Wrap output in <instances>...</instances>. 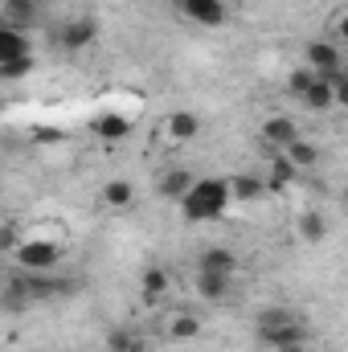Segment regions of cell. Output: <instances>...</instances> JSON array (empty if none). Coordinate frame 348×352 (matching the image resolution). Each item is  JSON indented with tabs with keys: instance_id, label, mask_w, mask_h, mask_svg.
<instances>
[{
	"instance_id": "cell-9",
	"label": "cell",
	"mask_w": 348,
	"mask_h": 352,
	"mask_svg": "<svg viewBox=\"0 0 348 352\" xmlns=\"http://www.w3.org/2000/svg\"><path fill=\"white\" fill-rule=\"evenodd\" d=\"M25 307H33L29 278H25V274H12V278L0 287V311H8V316H21Z\"/></svg>"
},
{
	"instance_id": "cell-25",
	"label": "cell",
	"mask_w": 348,
	"mask_h": 352,
	"mask_svg": "<svg viewBox=\"0 0 348 352\" xmlns=\"http://www.w3.org/2000/svg\"><path fill=\"white\" fill-rule=\"evenodd\" d=\"M33 70V58H12V62H4L0 66V82H12V78H25Z\"/></svg>"
},
{
	"instance_id": "cell-3",
	"label": "cell",
	"mask_w": 348,
	"mask_h": 352,
	"mask_svg": "<svg viewBox=\"0 0 348 352\" xmlns=\"http://www.w3.org/2000/svg\"><path fill=\"white\" fill-rule=\"evenodd\" d=\"M94 37H98V21L94 16H70V21H62L58 25V45L66 50V54H78V50H87L94 45Z\"/></svg>"
},
{
	"instance_id": "cell-23",
	"label": "cell",
	"mask_w": 348,
	"mask_h": 352,
	"mask_svg": "<svg viewBox=\"0 0 348 352\" xmlns=\"http://www.w3.org/2000/svg\"><path fill=\"white\" fill-rule=\"evenodd\" d=\"M144 336L140 332H131V328H115L111 336H107V352H144Z\"/></svg>"
},
{
	"instance_id": "cell-21",
	"label": "cell",
	"mask_w": 348,
	"mask_h": 352,
	"mask_svg": "<svg viewBox=\"0 0 348 352\" xmlns=\"http://www.w3.org/2000/svg\"><path fill=\"white\" fill-rule=\"evenodd\" d=\"M37 21V0H4V25L21 29Z\"/></svg>"
},
{
	"instance_id": "cell-15",
	"label": "cell",
	"mask_w": 348,
	"mask_h": 352,
	"mask_svg": "<svg viewBox=\"0 0 348 352\" xmlns=\"http://www.w3.org/2000/svg\"><path fill=\"white\" fill-rule=\"evenodd\" d=\"M295 234H299V242H307V246H320V242L328 238V217H324L320 209H307V213L299 217Z\"/></svg>"
},
{
	"instance_id": "cell-28",
	"label": "cell",
	"mask_w": 348,
	"mask_h": 352,
	"mask_svg": "<svg viewBox=\"0 0 348 352\" xmlns=\"http://www.w3.org/2000/svg\"><path fill=\"white\" fill-rule=\"evenodd\" d=\"M279 352H307V344H291V349H279Z\"/></svg>"
},
{
	"instance_id": "cell-5",
	"label": "cell",
	"mask_w": 348,
	"mask_h": 352,
	"mask_svg": "<svg viewBox=\"0 0 348 352\" xmlns=\"http://www.w3.org/2000/svg\"><path fill=\"white\" fill-rule=\"evenodd\" d=\"M160 336H164L168 344H188V340H197V336H201V316H193L188 307H176L173 316L164 320Z\"/></svg>"
},
{
	"instance_id": "cell-4",
	"label": "cell",
	"mask_w": 348,
	"mask_h": 352,
	"mask_svg": "<svg viewBox=\"0 0 348 352\" xmlns=\"http://www.w3.org/2000/svg\"><path fill=\"white\" fill-rule=\"evenodd\" d=\"M176 8H180L184 21H193L201 29H217L226 21V12H230L226 0H176Z\"/></svg>"
},
{
	"instance_id": "cell-19",
	"label": "cell",
	"mask_w": 348,
	"mask_h": 352,
	"mask_svg": "<svg viewBox=\"0 0 348 352\" xmlns=\"http://www.w3.org/2000/svg\"><path fill=\"white\" fill-rule=\"evenodd\" d=\"M226 184H230V201H259L262 192H266V180L262 176H226Z\"/></svg>"
},
{
	"instance_id": "cell-18",
	"label": "cell",
	"mask_w": 348,
	"mask_h": 352,
	"mask_svg": "<svg viewBox=\"0 0 348 352\" xmlns=\"http://www.w3.org/2000/svg\"><path fill=\"white\" fill-rule=\"evenodd\" d=\"M12 58H29V37L12 25H0V66Z\"/></svg>"
},
{
	"instance_id": "cell-17",
	"label": "cell",
	"mask_w": 348,
	"mask_h": 352,
	"mask_svg": "<svg viewBox=\"0 0 348 352\" xmlns=\"http://www.w3.org/2000/svg\"><path fill=\"white\" fill-rule=\"evenodd\" d=\"M168 287H173V278H168V270H164V266H148V270H144V278H140V291H144V299H148V303H160V299L168 295Z\"/></svg>"
},
{
	"instance_id": "cell-27",
	"label": "cell",
	"mask_w": 348,
	"mask_h": 352,
	"mask_svg": "<svg viewBox=\"0 0 348 352\" xmlns=\"http://www.w3.org/2000/svg\"><path fill=\"white\" fill-rule=\"evenodd\" d=\"M12 246H17V234H12V230H0V254L12 250Z\"/></svg>"
},
{
	"instance_id": "cell-6",
	"label": "cell",
	"mask_w": 348,
	"mask_h": 352,
	"mask_svg": "<svg viewBox=\"0 0 348 352\" xmlns=\"http://www.w3.org/2000/svg\"><path fill=\"white\" fill-rule=\"evenodd\" d=\"M303 62H307V70L328 74V70H340V66H345V50L332 45L328 37H320V41H312V45L303 50Z\"/></svg>"
},
{
	"instance_id": "cell-20",
	"label": "cell",
	"mask_w": 348,
	"mask_h": 352,
	"mask_svg": "<svg viewBox=\"0 0 348 352\" xmlns=\"http://www.w3.org/2000/svg\"><path fill=\"white\" fill-rule=\"evenodd\" d=\"M299 98H303V102H307L312 111H332V107H340V102H336V90L328 87L324 78H316L312 87H307L303 94H299Z\"/></svg>"
},
{
	"instance_id": "cell-8",
	"label": "cell",
	"mask_w": 348,
	"mask_h": 352,
	"mask_svg": "<svg viewBox=\"0 0 348 352\" xmlns=\"http://www.w3.org/2000/svg\"><path fill=\"white\" fill-rule=\"evenodd\" d=\"M259 340L270 352H279V349H291V344H307V328H303V324H299V316H295V320H287V324H279V328L259 332Z\"/></svg>"
},
{
	"instance_id": "cell-2",
	"label": "cell",
	"mask_w": 348,
	"mask_h": 352,
	"mask_svg": "<svg viewBox=\"0 0 348 352\" xmlns=\"http://www.w3.org/2000/svg\"><path fill=\"white\" fill-rule=\"evenodd\" d=\"M12 254L25 274H45V270H58V263H62V246L50 238H21L12 246Z\"/></svg>"
},
{
	"instance_id": "cell-7",
	"label": "cell",
	"mask_w": 348,
	"mask_h": 352,
	"mask_svg": "<svg viewBox=\"0 0 348 352\" xmlns=\"http://www.w3.org/2000/svg\"><path fill=\"white\" fill-rule=\"evenodd\" d=\"M98 205H102L107 213H127V209L135 205V184H131L127 176L107 180V184H102V192H98Z\"/></svg>"
},
{
	"instance_id": "cell-26",
	"label": "cell",
	"mask_w": 348,
	"mask_h": 352,
	"mask_svg": "<svg viewBox=\"0 0 348 352\" xmlns=\"http://www.w3.org/2000/svg\"><path fill=\"white\" fill-rule=\"evenodd\" d=\"M316 78H320L316 70H307V66H299V70H291V78H287V90H291V94H303V90L312 87Z\"/></svg>"
},
{
	"instance_id": "cell-14",
	"label": "cell",
	"mask_w": 348,
	"mask_h": 352,
	"mask_svg": "<svg viewBox=\"0 0 348 352\" xmlns=\"http://www.w3.org/2000/svg\"><path fill=\"white\" fill-rule=\"evenodd\" d=\"M230 283H234V278H226V274H205V270H197L193 291H197L205 303H221V299L230 295Z\"/></svg>"
},
{
	"instance_id": "cell-1",
	"label": "cell",
	"mask_w": 348,
	"mask_h": 352,
	"mask_svg": "<svg viewBox=\"0 0 348 352\" xmlns=\"http://www.w3.org/2000/svg\"><path fill=\"white\" fill-rule=\"evenodd\" d=\"M176 205L188 221H217L230 209V184L226 176H193V184L180 192Z\"/></svg>"
},
{
	"instance_id": "cell-22",
	"label": "cell",
	"mask_w": 348,
	"mask_h": 352,
	"mask_svg": "<svg viewBox=\"0 0 348 352\" xmlns=\"http://www.w3.org/2000/svg\"><path fill=\"white\" fill-rule=\"evenodd\" d=\"M193 184V173L188 168H168V173L160 176V197H168V201H180V192Z\"/></svg>"
},
{
	"instance_id": "cell-12",
	"label": "cell",
	"mask_w": 348,
	"mask_h": 352,
	"mask_svg": "<svg viewBox=\"0 0 348 352\" xmlns=\"http://www.w3.org/2000/svg\"><path fill=\"white\" fill-rule=\"evenodd\" d=\"M197 270L234 278V270H238V254H234V250H226V246H205V250H201V258H197Z\"/></svg>"
},
{
	"instance_id": "cell-24",
	"label": "cell",
	"mask_w": 348,
	"mask_h": 352,
	"mask_svg": "<svg viewBox=\"0 0 348 352\" xmlns=\"http://www.w3.org/2000/svg\"><path fill=\"white\" fill-rule=\"evenodd\" d=\"M295 176H299V173H295V164H291V160H287V156L279 152V156L270 160V176H266V188H287V184H291Z\"/></svg>"
},
{
	"instance_id": "cell-16",
	"label": "cell",
	"mask_w": 348,
	"mask_h": 352,
	"mask_svg": "<svg viewBox=\"0 0 348 352\" xmlns=\"http://www.w3.org/2000/svg\"><path fill=\"white\" fill-rule=\"evenodd\" d=\"M283 156L295 164V173H307V168H316V164H320V148H316L312 140H303V135H299L295 144H287V148H283Z\"/></svg>"
},
{
	"instance_id": "cell-10",
	"label": "cell",
	"mask_w": 348,
	"mask_h": 352,
	"mask_svg": "<svg viewBox=\"0 0 348 352\" xmlns=\"http://www.w3.org/2000/svg\"><path fill=\"white\" fill-rule=\"evenodd\" d=\"M90 131H94V140H102V144H119V140L131 135V119L119 115V111H102V115L90 123Z\"/></svg>"
},
{
	"instance_id": "cell-13",
	"label": "cell",
	"mask_w": 348,
	"mask_h": 352,
	"mask_svg": "<svg viewBox=\"0 0 348 352\" xmlns=\"http://www.w3.org/2000/svg\"><path fill=\"white\" fill-rule=\"evenodd\" d=\"M197 131H201V119H197L193 111H173L168 123H164V135H168L173 144H188V140H197Z\"/></svg>"
},
{
	"instance_id": "cell-11",
	"label": "cell",
	"mask_w": 348,
	"mask_h": 352,
	"mask_svg": "<svg viewBox=\"0 0 348 352\" xmlns=\"http://www.w3.org/2000/svg\"><path fill=\"white\" fill-rule=\"evenodd\" d=\"M262 140H266L274 152H283L287 144H295V140H299V123H295L291 115H270V119L262 123Z\"/></svg>"
}]
</instances>
